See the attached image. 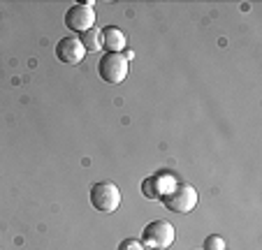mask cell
I'll list each match as a JSON object with an SVG mask.
<instances>
[{"instance_id": "1", "label": "cell", "mask_w": 262, "mask_h": 250, "mask_svg": "<svg viewBox=\"0 0 262 250\" xmlns=\"http://www.w3.org/2000/svg\"><path fill=\"white\" fill-rule=\"evenodd\" d=\"M160 199L172 213H190L198 206V190L188 183H174Z\"/></svg>"}, {"instance_id": "2", "label": "cell", "mask_w": 262, "mask_h": 250, "mask_svg": "<svg viewBox=\"0 0 262 250\" xmlns=\"http://www.w3.org/2000/svg\"><path fill=\"white\" fill-rule=\"evenodd\" d=\"M174 243V227L167 220L148 222L142 232V245L148 250H165Z\"/></svg>"}, {"instance_id": "3", "label": "cell", "mask_w": 262, "mask_h": 250, "mask_svg": "<svg viewBox=\"0 0 262 250\" xmlns=\"http://www.w3.org/2000/svg\"><path fill=\"white\" fill-rule=\"evenodd\" d=\"M91 204L100 213H114L121 206V190L109 181L95 183L91 188Z\"/></svg>"}, {"instance_id": "4", "label": "cell", "mask_w": 262, "mask_h": 250, "mask_svg": "<svg viewBox=\"0 0 262 250\" xmlns=\"http://www.w3.org/2000/svg\"><path fill=\"white\" fill-rule=\"evenodd\" d=\"M98 72L107 83H123L128 77V58L123 54H104L98 63Z\"/></svg>"}, {"instance_id": "5", "label": "cell", "mask_w": 262, "mask_h": 250, "mask_svg": "<svg viewBox=\"0 0 262 250\" xmlns=\"http://www.w3.org/2000/svg\"><path fill=\"white\" fill-rule=\"evenodd\" d=\"M95 26V10L91 3L86 5H72L65 12V28L72 30V33H86Z\"/></svg>"}, {"instance_id": "6", "label": "cell", "mask_w": 262, "mask_h": 250, "mask_svg": "<svg viewBox=\"0 0 262 250\" xmlns=\"http://www.w3.org/2000/svg\"><path fill=\"white\" fill-rule=\"evenodd\" d=\"M86 56L84 44L79 42V37H63L56 44V58L63 65H79Z\"/></svg>"}, {"instance_id": "7", "label": "cell", "mask_w": 262, "mask_h": 250, "mask_svg": "<svg viewBox=\"0 0 262 250\" xmlns=\"http://www.w3.org/2000/svg\"><path fill=\"white\" fill-rule=\"evenodd\" d=\"M100 37H102V49H107V54H121L125 49V35L116 26L102 28Z\"/></svg>"}, {"instance_id": "8", "label": "cell", "mask_w": 262, "mask_h": 250, "mask_svg": "<svg viewBox=\"0 0 262 250\" xmlns=\"http://www.w3.org/2000/svg\"><path fill=\"white\" fill-rule=\"evenodd\" d=\"M169 188H165V178L163 176H148L142 183V192L146 199H160Z\"/></svg>"}, {"instance_id": "9", "label": "cell", "mask_w": 262, "mask_h": 250, "mask_svg": "<svg viewBox=\"0 0 262 250\" xmlns=\"http://www.w3.org/2000/svg\"><path fill=\"white\" fill-rule=\"evenodd\" d=\"M79 42L84 44L86 51L102 49V37H100V30H98V28H91V30H86V33H81Z\"/></svg>"}, {"instance_id": "10", "label": "cell", "mask_w": 262, "mask_h": 250, "mask_svg": "<svg viewBox=\"0 0 262 250\" xmlns=\"http://www.w3.org/2000/svg\"><path fill=\"white\" fill-rule=\"evenodd\" d=\"M202 250H225V241H223V236L211 234V236L204 239V248Z\"/></svg>"}, {"instance_id": "11", "label": "cell", "mask_w": 262, "mask_h": 250, "mask_svg": "<svg viewBox=\"0 0 262 250\" xmlns=\"http://www.w3.org/2000/svg\"><path fill=\"white\" fill-rule=\"evenodd\" d=\"M119 250H146L142 245V241H135V239H125L119 243Z\"/></svg>"}]
</instances>
